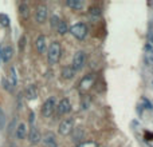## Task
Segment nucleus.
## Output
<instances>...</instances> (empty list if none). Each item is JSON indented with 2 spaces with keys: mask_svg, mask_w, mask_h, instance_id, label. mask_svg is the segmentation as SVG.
Segmentation results:
<instances>
[{
  "mask_svg": "<svg viewBox=\"0 0 153 147\" xmlns=\"http://www.w3.org/2000/svg\"><path fill=\"white\" fill-rule=\"evenodd\" d=\"M18 84V76H16V68L15 67H11L10 68V86L11 88L15 87Z\"/></svg>",
  "mask_w": 153,
  "mask_h": 147,
  "instance_id": "15",
  "label": "nucleus"
},
{
  "mask_svg": "<svg viewBox=\"0 0 153 147\" xmlns=\"http://www.w3.org/2000/svg\"><path fill=\"white\" fill-rule=\"evenodd\" d=\"M35 48L39 54H45L47 50V44H46V36L45 35H40L38 36V39L35 40Z\"/></svg>",
  "mask_w": 153,
  "mask_h": 147,
  "instance_id": "10",
  "label": "nucleus"
},
{
  "mask_svg": "<svg viewBox=\"0 0 153 147\" xmlns=\"http://www.w3.org/2000/svg\"><path fill=\"white\" fill-rule=\"evenodd\" d=\"M74 75H75L74 68H73V67H70V66L65 67V68L62 70V76H63V79H67V80H70V79L74 78Z\"/></svg>",
  "mask_w": 153,
  "mask_h": 147,
  "instance_id": "14",
  "label": "nucleus"
},
{
  "mask_svg": "<svg viewBox=\"0 0 153 147\" xmlns=\"http://www.w3.org/2000/svg\"><path fill=\"white\" fill-rule=\"evenodd\" d=\"M61 54H62V47L59 42H53L48 47V52H47V60L50 64H56L61 59Z\"/></svg>",
  "mask_w": 153,
  "mask_h": 147,
  "instance_id": "1",
  "label": "nucleus"
},
{
  "mask_svg": "<svg viewBox=\"0 0 153 147\" xmlns=\"http://www.w3.org/2000/svg\"><path fill=\"white\" fill-rule=\"evenodd\" d=\"M4 123H5V114L1 110V107H0V130L4 127Z\"/></svg>",
  "mask_w": 153,
  "mask_h": 147,
  "instance_id": "22",
  "label": "nucleus"
},
{
  "mask_svg": "<svg viewBox=\"0 0 153 147\" xmlns=\"http://www.w3.org/2000/svg\"><path fill=\"white\" fill-rule=\"evenodd\" d=\"M70 32L74 37H76L78 40H82L86 37L87 35V27L85 23H76L70 28Z\"/></svg>",
  "mask_w": 153,
  "mask_h": 147,
  "instance_id": "2",
  "label": "nucleus"
},
{
  "mask_svg": "<svg viewBox=\"0 0 153 147\" xmlns=\"http://www.w3.org/2000/svg\"><path fill=\"white\" fill-rule=\"evenodd\" d=\"M35 19H36L38 23H45L46 19H47V7L46 5H39V7L36 8V11H35Z\"/></svg>",
  "mask_w": 153,
  "mask_h": 147,
  "instance_id": "8",
  "label": "nucleus"
},
{
  "mask_svg": "<svg viewBox=\"0 0 153 147\" xmlns=\"http://www.w3.org/2000/svg\"><path fill=\"white\" fill-rule=\"evenodd\" d=\"M83 138V130L82 129H76L75 134H74V140H81Z\"/></svg>",
  "mask_w": 153,
  "mask_h": 147,
  "instance_id": "21",
  "label": "nucleus"
},
{
  "mask_svg": "<svg viewBox=\"0 0 153 147\" xmlns=\"http://www.w3.org/2000/svg\"><path fill=\"white\" fill-rule=\"evenodd\" d=\"M15 135L18 139H24V138L27 137V124L26 123H19L18 127H16V131H15Z\"/></svg>",
  "mask_w": 153,
  "mask_h": 147,
  "instance_id": "12",
  "label": "nucleus"
},
{
  "mask_svg": "<svg viewBox=\"0 0 153 147\" xmlns=\"http://www.w3.org/2000/svg\"><path fill=\"white\" fill-rule=\"evenodd\" d=\"M51 20H53V21H51V24H53V26H55V24L59 23V19L56 18V16H53V19H51Z\"/></svg>",
  "mask_w": 153,
  "mask_h": 147,
  "instance_id": "24",
  "label": "nucleus"
},
{
  "mask_svg": "<svg viewBox=\"0 0 153 147\" xmlns=\"http://www.w3.org/2000/svg\"><path fill=\"white\" fill-rule=\"evenodd\" d=\"M89 13H90L91 16H100L101 13H102V11H101L100 7H90Z\"/></svg>",
  "mask_w": 153,
  "mask_h": 147,
  "instance_id": "19",
  "label": "nucleus"
},
{
  "mask_svg": "<svg viewBox=\"0 0 153 147\" xmlns=\"http://www.w3.org/2000/svg\"><path fill=\"white\" fill-rule=\"evenodd\" d=\"M42 142L45 147H59L55 134H53V132H46L42 137Z\"/></svg>",
  "mask_w": 153,
  "mask_h": 147,
  "instance_id": "7",
  "label": "nucleus"
},
{
  "mask_svg": "<svg viewBox=\"0 0 153 147\" xmlns=\"http://www.w3.org/2000/svg\"><path fill=\"white\" fill-rule=\"evenodd\" d=\"M19 12H20L22 18L23 19H27L30 16V8L27 4H20V7H19Z\"/></svg>",
  "mask_w": 153,
  "mask_h": 147,
  "instance_id": "18",
  "label": "nucleus"
},
{
  "mask_svg": "<svg viewBox=\"0 0 153 147\" xmlns=\"http://www.w3.org/2000/svg\"><path fill=\"white\" fill-rule=\"evenodd\" d=\"M85 62H86V55H85L83 51H76L74 59H73V68L74 71H81L85 66Z\"/></svg>",
  "mask_w": 153,
  "mask_h": 147,
  "instance_id": "4",
  "label": "nucleus"
},
{
  "mask_svg": "<svg viewBox=\"0 0 153 147\" xmlns=\"http://www.w3.org/2000/svg\"><path fill=\"white\" fill-rule=\"evenodd\" d=\"M36 96H38V90H36V87L35 86H28L26 88V98L28 100H34V99H36Z\"/></svg>",
  "mask_w": 153,
  "mask_h": 147,
  "instance_id": "13",
  "label": "nucleus"
},
{
  "mask_svg": "<svg viewBox=\"0 0 153 147\" xmlns=\"http://www.w3.org/2000/svg\"><path fill=\"white\" fill-rule=\"evenodd\" d=\"M55 107H56V99L55 96H51L43 103L42 106V114L43 116H50L53 115V112L55 111Z\"/></svg>",
  "mask_w": 153,
  "mask_h": 147,
  "instance_id": "3",
  "label": "nucleus"
},
{
  "mask_svg": "<svg viewBox=\"0 0 153 147\" xmlns=\"http://www.w3.org/2000/svg\"><path fill=\"white\" fill-rule=\"evenodd\" d=\"M66 4L67 7L73 8V10H81L83 7V1H81V0H67Z\"/></svg>",
  "mask_w": 153,
  "mask_h": 147,
  "instance_id": "16",
  "label": "nucleus"
},
{
  "mask_svg": "<svg viewBox=\"0 0 153 147\" xmlns=\"http://www.w3.org/2000/svg\"><path fill=\"white\" fill-rule=\"evenodd\" d=\"M73 127H74V121H73L71 118H67L65 119V121L61 122V124H59V134L61 135H69L70 132L73 131Z\"/></svg>",
  "mask_w": 153,
  "mask_h": 147,
  "instance_id": "6",
  "label": "nucleus"
},
{
  "mask_svg": "<svg viewBox=\"0 0 153 147\" xmlns=\"http://www.w3.org/2000/svg\"><path fill=\"white\" fill-rule=\"evenodd\" d=\"M0 20H1L0 23H1L3 26H5V27L8 26V18L5 15H0Z\"/></svg>",
  "mask_w": 153,
  "mask_h": 147,
  "instance_id": "23",
  "label": "nucleus"
},
{
  "mask_svg": "<svg viewBox=\"0 0 153 147\" xmlns=\"http://www.w3.org/2000/svg\"><path fill=\"white\" fill-rule=\"evenodd\" d=\"M12 55H13V50L11 46H5V47L0 48V58L3 59V62H5V63L10 62Z\"/></svg>",
  "mask_w": 153,
  "mask_h": 147,
  "instance_id": "11",
  "label": "nucleus"
},
{
  "mask_svg": "<svg viewBox=\"0 0 153 147\" xmlns=\"http://www.w3.org/2000/svg\"><path fill=\"white\" fill-rule=\"evenodd\" d=\"M28 140H30L31 145H38V143L42 142V135H40V132L38 131V129L31 127L30 134H28Z\"/></svg>",
  "mask_w": 153,
  "mask_h": 147,
  "instance_id": "9",
  "label": "nucleus"
},
{
  "mask_svg": "<svg viewBox=\"0 0 153 147\" xmlns=\"http://www.w3.org/2000/svg\"><path fill=\"white\" fill-rule=\"evenodd\" d=\"M71 110V103L67 98H63L59 103H56V107H55V111L58 115H65V114L70 112Z\"/></svg>",
  "mask_w": 153,
  "mask_h": 147,
  "instance_id": "5",
  "label": "nucleus"
},
{
  "mask_svg": "<svg viewBox=\"0 0 153 147\" xmlns=\"http://www.w3.org/2000/svg\"><path fill=\"white\" fill-rule=\"evenodd\" d=\"M76 147H98V145L94 142V140H89V142H83V143H79Z\"/></svg>",
  "mask_w": 153,
  "mask_h": 147,
  "instance_id": "20",
  "label": "nucleus"
},
{
  "mask_svg": "<svg viewBox=\"0 0 153 147\" xmlns=\"http://www.w3.org/2000/svg\"><path fill=\"white\" fill-rule=\"evenodd\" d=\"M56 31H58V34L65 35V34H67V32H69V27H67V24L65 23V21L59 20V23L56 24Z\"/></svg>",
  "mask_w": 153,
  "mask_h": 147,
  "instance_id": "17",
  "label": "nucleus"
}]
</instances>
